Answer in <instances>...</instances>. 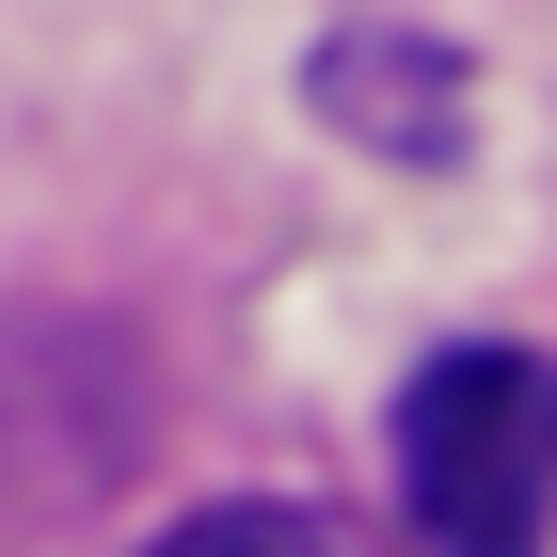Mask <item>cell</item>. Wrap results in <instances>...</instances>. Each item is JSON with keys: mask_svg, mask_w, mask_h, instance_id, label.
Returning a JSON list of instances; mask_svg holds the SVG:
<instances>
[{"mask_svg": "<svg viewBox=\"0 0 557 557\" xmlns=\"http://www.w3.org/2000/svg\"><path fill=\"white\" fill-rule=\"evenodd\" d=\"M398 525L414 557H542L557 542V350L462 335L398 383Z\"/></svg>", "mask_w": 557, "mask_h": 557, "instance_id": "obj_1", "label": "cell"}, {"mask_svg": "<svg viewBox=\"0 0 557 557\" xmlns=\"http://www.w3.org/2000/svg\"><path fill=\"white\" fill-rule=\"evenodd\" d=\"M319 96H335L367 144H398V160H446V144H462V64H446V48L398 64L383 33H335L319 48Z\"/></svg>", "mask_w": 557, "mask_h": 557, "instance_id": "obj_2", "label": "cell"}, {"mask_svg": "<svg viewBox=\"0 0 557 557\" xmlns=\"http://www.w3.org/2000/svg\"><path fill=\"white\" fill-rule=\"evenodd\" d=\"M144 557H335L302 510H191V525H160Z\"/></svg>", "mask_w": 557, "mask_h": 557, "instance_id": "obj_3", "label": "cell"}]
</instances>
